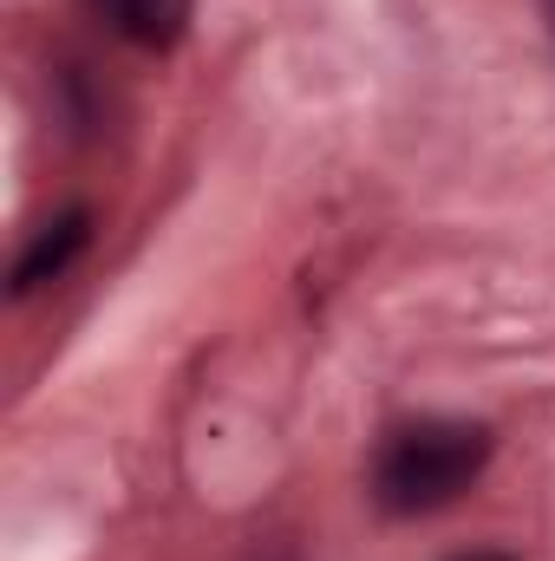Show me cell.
Masks as SVG:
<instances>
[{
    "instance_id": "obj_2",
    "label": "cell",
    "mask_w": 555,
    "mask_h": 561,
    "mask_svg": "<svg viewBox=\"0 0 555 561\" xmlns=\"http://www.w3.org/2000/svg\"><path fill=\"white\" fill-rule=\"evenodd\" d=\"M92 13H99L118 39L144 46V53H170V46L190 33L196 0H92Z\"/></svg>"
},
{
    "instance_id": "obj_1",
    "label": "cell",
    "mask_w": 555,
    "mask_h": 561,
    "mask_svg": "<svg viewBox=\"0 0 555 561\" xmlns=\"http://www.w3.org/2000/svg\"><path fill=\"white\" fill-rule=\"evenodd\" d=\"M490 463V431L464 419H418L399 424L380 444L373 463V496L386 516H431L451 510Z\"/></svg>"
},
{
    "instance_id": "obj_3",
    "label": "cell",
    "mask_w": 555,
    "mask_h": 561,
    "mask_svg": "<svg viewBox=\"0 0 555 561\" xmlns=\"http://www.w3.org/2000/svg\"><path fill=\"white\" fill-rule=\"evenodd\" d=\"M86 242H92V209H66L59 222H46V229L33 236V249L13 262V294H33V287L59 280L79 255H86Z\"/></svg>"
},
{
    "instance_id": "obj_5",
    "label": "cell",
    "mask_w": 555,
    "mask_h": 561,
    "mask_svg": "<svg viewBox=\"0 0 555 561\" xmlns=\"http://www.w3.org/2000/svg\"><path fill=\"white\" fill-rule=\"evenodd\" d=\"M543 7V20H550V39H555V0H536Z\"/></svg>"
},
{
    "instance_id": "obj_4",
    "label": "cell",
    "mask_w": 555,
    "mask_h": 561,
    "mask_svg": "<svg viewBox=\"0 0 555 561\" xmlns=\"http://www.w3.org/2000/svg\"><path fill=\"white\" fill-rule=\"evenodd\" d=\"M451 561H517V556H503V549H471V556H451Z\"/></svg>"
}]
</instances>
